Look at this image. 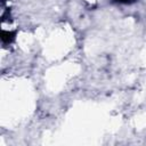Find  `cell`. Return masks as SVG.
<instances>
[{
  "label": "cell",
  "instance_id": "6da1fadb",
  "mask_svg": "<svg viewBox=\"0 0 146 146\" xmlns=\"http://www.w3.org/2000/svg\"><path fill=\"white\" fill-rule=\"evenodd\" d=\"M121 1H128V0H121Z\"/></svg>",
  "mask_w": 146,
  "mask_h": 146
}]
</instances>
